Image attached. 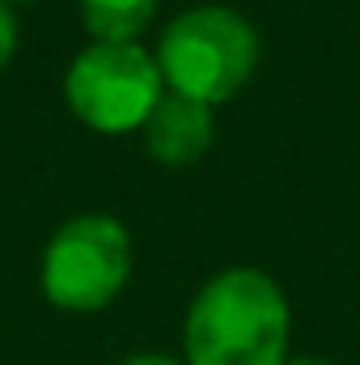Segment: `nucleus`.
Returning <instances> with one entry per match:
<instances>
[{
	"label": "nucleus",
	"mask_w": 360,
	"mask_h": 365,
	"mask_svg": "<svg viewBox=\"0 0 360 365\" xmlns=\"http://www.w3.org/2000/svg\"><path fill=\"white\" fill-rule=\"evenodd\" d=\"M119 365H186L182 357H170V353H132Z\"/></svg>",
	"instance_id": "8"
},
{
	"label": "nucleus",
	"mask_w": 360,
	"mask_h": 365,
	"mask_svg": "<svg viewBox=\"0 0 360 365\" xmlns=\"http://www.w3.org/2000/svg\"><path fill=\"white\" fill-rule=\"evenodd\" d=\"M162 93L166 81L157 56L144 43H90L64 73L68 110L102 136L140 132Z\"/></svg>",
	"instance_id": "4"
},
{
	"label": "nucleus",
	"mask_w": 360,
	"mask_h": 365,
	"mask_svg": "<svg viewBox=\"0 0 360 365\" xmlns=\"http://www.w3.org/2000/svg\"><path fill=\"white\" fill-rule=\"evenodd\" d=\"M153 56L166 90L221 106L246 90V81L259 68L263 43H259V30L238 9L195 4L162 30V43Z\"/></svg>",
	"instance_id": "2"
},
{
	"label": "nucleus",
	"mask_w": 360,
	"mask_h": 365,
	"mask_svg": "<svg viewBox=\"0 0 360 365\" xmlns=\"http://www.w3.org/2000/svg\"><path fill=\"white\" fill-rule=\"evenodd\" d=\"M284 365H331V361H322V357H288Z\"/></svg>",
	"instance_id": "9"
},
{
	"label": "nucleus",
	"mask_w": 360,
	"mask_h": 365,
	"mask_svg": "<svg viewBox=\"0 0 360 365\" xmlns=\"http://www.w3.org/2000/svg\"><path fill=\"white\" fill-rule=\"evenodd\" d=\"M4 4H30V0H4Z\"/></svg>",
	"instance_id": "10"
},
{
	"label": "nucleus",
	"mask_w": 360,
	"mask_h": 365,
	"mask_svg": "<svg viewBox=\"0 0 360 365\" xmlns=\"http://www.w3.org/2000/svg\"><path fill=\"white\" fill-rule=\"evenodd\" d=\"M212 132H216V106L166 90L149 110V119L140 123V145L157 166L186 170L212 149Z\"/></svg>",
	"instance_id": "5"
},
{
	"label": "nucleus",
	"mask_w": 360,
	"mask_h": 365,
	"mask_svg": "<svg viewBox=\"0 0 360 365\" xmlns=\"http://www.w3.org/2000/svg\"><path fill=\"white\" fill-rule=\"evenodd\" d=\"M132 234L110 212L68 217L43 247L38 289L55 310L93 314L106 310L132 280Z\"/></svg>",
	"instance_id": "3"
},
{
	"label": "nucleus",
	"mask_w": 360,
	"mask_h": 365,
	"mask_svg": "<svg viewBox=\"0 0 360 365\" xmlns=\"http://www.w3.org/2000/svg\"><path fill=\"white\" fill-rule=\"evenodd\" d=\"M17 43H21L17 13H13V4H4V0H0V73L13 64V56H17Z\"/></svg>",
	"instance_id": "7"
},
{
	"label": "nucleus",
	"mask_w": 360,
	"mask_h": 365,
	"mask_svg": "<svg viewBox=\"0 0 360 365\" xmlns=\"http://www.w3.org/2000/svg\"><path fill=\"white\" fill-rule=\"evenodd\" d=\"M162 0H77L90 43H140Z\"/></svg>",
	"instance_id": "6"
},
{
	"label": "nucleus",
	"mask_w": 360,
	"mask_h": 365,
	"mask_svg": "<svg viewBox=\"0 0 360 365\" xmlns=\"http://www.w3.org/2000/svg\"><path fill=\"white\" fill-rule=\"evenodd\" d=\"M292 306L263 268H221L199 284L182 319L186 365H284Z\"/></svg>",
	"instance_id": "1"
}]
</instances>
